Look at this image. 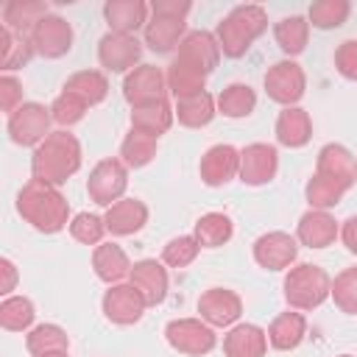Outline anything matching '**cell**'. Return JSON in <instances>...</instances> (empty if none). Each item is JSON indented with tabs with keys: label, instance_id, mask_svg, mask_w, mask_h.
I'll use <instances>...</instances> for the list:
<instances>
[{
	"label": "cell",
	"instance_id": "cell-13",
	"mask_svg": "<svg viewBox=\"0 0 357 357\" xmlns=\"http://www.w3.org/2000/svg\"><path fill=\"white\" fill-rule=\"evenodd\" d=\"M142 56V45L128 33H106L98 42V61L109 73H131Z\"/></svg>",
	"mask_w": 357,
	"mask_h": 357
},
{
	"label": "cell",
	"instance_id": "cell-43",
	"mask_svg": "<svg viewBox=\"0 0 357 357\" xmlns=\"http://www.w3.org/2000/svg\"><path fill=\"white\" fill-rule=\"evenodd\" d=\"M70 234L84 245H98L106 234V220L92 215V212H78L70 220Z\"/></svg>",
	"mask_w": 357,
	"mask_h": 357
},
{
	"label": "cell",
	"instance_id": "cell-27",
	"mask_svg": "<svg viewBox=\"0 0 357 357\" xmlns=\"http://www.w3.org/2000/svg\"><path fill=\"white\" fill-rule=\"evenodd\" d=\"M304 335H307V321L301 312H282L268 326V343L279 351L296 349L304 340Z\"/></svg>",
	"mask_w": 357,
	"mask_h": 357
},
{
	"label": "cell",
	"instance_id": "cell-52",
	"mask_svg": "<svg viewBox=\"0 0 357 357\" xmlns=\"http://www.w3.org/2000/svg\"><path fill=\"white\" fill-rule=\"evenodd\" d=\"M337 357H351V354H337Z\"/></svg>",
	"mask_w": 357,
	"mask_h": 357
},
{
	"label": "cell",
	"instance_id": "cell-46",
	"mask_svg": "<svg viewBox=\"0 0 357 357\" xmlns=\"http://www.w3.org/2000/svg\"><path fill=\"white\" fill-rule=\"evenodd\" d=\"M335 67L343 78L357 81V39H346L335 50Z\"/></svg>",
	"mask_w": 357,
	"mask_h": 357
},
{
	"label": "cell",
	"instance_id": "cell-17",
	"mask_svg": "<svg viewBox=\"0 0 357 357\" xmlns=\"http://www.w3.org/2000/svg\"><path fill=\"white\" fill-rule=\"evenodd\" d=\"M176 56H178L181 61L198 67L204 75H209V73L218 67V61H220V45H218L215 33H209V31H190V33L181 39Z\"/></svg>",
	"mask_w": 357,
	"mask_h": 357
},
{
	"label": "cell",
	"instance_id": "cell-30",
	"mask_svg": "<svg viewBox=\"0 0 357 357\" xmlns=\"http://www.w3.org/2000/svg\"><path fill=\"white\" fill-rule=\"evenodd\" d=\"M173 114H176L178 123L187 126V128H204V126H209L212 117H215V98H212L206 89L198 92V95H190V98H178Z\"/></svg>",
	"mask_w": 357,
	"mask_h": 357
},
{
	"label": "cell",
	"instance_id": "cell-33",
	"mask_svg": "<svg viewBox=\"0 0 357 357\" xmlns=\"http://www.w3.org/2000/svg\"><path fill=\"white\" fill-rule=\"evenodd\" d=\"M173 123V109L165 100H156L151 106H139V109H131V128L142 131V134H151L159 139V134H165Z\"/></svg>",
	"mask_w": 357,
	"mask_h": 357
},
{
	"label": "cell",
	"instance_id": "cell-24",
	"mask_svg": "<svg viewBox=\"0 0 357 357\" xmlns=\"http://www.w3.org/2000/svg\"><path fill=\"white\" fill-rule=\"evenodd\" d=\"M226 357H265L268 351V332L257 324H237L223 337Z\"/></svg>",
	"mask_w": 357,
	"mask_h": 357
},
{
	"label": "cell",
	"instance_id": "cell-29",
	"mask_svg": "<svg viewBox=\"0 0 357 357\" xmlns=\"http://www.w3.org/2000/svg\"><path fill=\"white\" fill-rule=\"evenodd\" d=\"M64 92L78 95L86 106H98L109 95V81L100 70H78L64 81Z\"/></svg>",
	"mask_w": 357,
	"mask_h": 357
},
{
	"label": "cell",
	"instance_id": "cell-47",
	"mask_svg": "<svg viewBox=\"0 0 357 357\" xmlns=\"http://www.w3.org/2000/svg\"><path fill=\"white\" fill-rule=\"evenodd\" d=\"M0 103L6 114H14L22 106V84L8 73L0 78Z\"/></svg>",
	"mask_w": 357,
	"mask_h": 357
},
{
	"label": "cell",
	"instance_id": "cell-50",
	"mask_svg": "<svg viewBox=\"0 0 357 357\" xmlns=\"http://www.w3.org/2000/svg\"><path fill=\"white\" fill-rule=\"evenodd\" d=\"M0 271H3V284H0V293H11L14 284H17V268L11 259H0Z\"/></svg>",
	"mask_w": 357,
	"mask_h": 357
},
{
	"label": "cell",
	"instance_id": "cell-12",
	"mask_svg": "<svg viewBox=\"0 0 357 357\" xmlns=\"http://www.w3.org/2000/svg\"><path fill=\"white\" fill-rule=\"evenodd\" d=\"M148 301L142 298V293L128 282V284H112L106 293H103V315L112 321V324H120V326H128V324H137L145 312Z\"/></svg>",
	"mask_w": 357,
	"mask_h": 357
},
{
	"label": "cell",
	"instance_id": "cell-1",
	"mask_svg": "<svg viewBox=\"0 0 357 357\" xmlns=\"http://www.w3.org/2000/svg\"><path fill=\"white\" fill-rule=\"evenodd\" d=\"M17 212L22 215L25 223H31L42 234H56L67 226L70 218V204L59 192V187L45 184L39 178H31L20 195H17Z\"/></svg>",
	"mask_w": 357,
	"mask_h": 357
},
{
	"label": "cell",
	"instance_id": "cell-16",
	"mask_svg": "<svg viewBox=\"0 0 357 357\" xmlns=\"http://www.w3.org/2000/svg\"><path fill=\"white\" fill-rule=\"evenodd\" d=\"M201 181L206 187H223L226 181H231L240 173V151L231 145H212L204 156H201Z\"/></svg>",
	"mask_w": 357,
	"mask_h": 357
},
{
	"label": "cell",
	"instance_id": "cell-2",
	"mask_svg": "<svg viewBox=\"0 0 357 357\" xmlns=\"http://www.w3.org/2000/svg\"><path fill=\"white\" fill-rule=\"evenodd\" d=\"M81 167V142L70 131H50V137L33 148L31 173L45 184H64Z\"/></svg>",
	"mask_w": 357,
	"mask_h": 357
},
{
	"label": "cell",
	"instance_id": "cell-32",
	"mask_svg": "<svg viewBox=\"0 0 357 357\" xmlns=\"http://www.w3.org/2000/svg\"><path fill=\"white\" fill-rule=\"evenodd\" d=\"M204 84H206V75L198 67L181 61L178 56L170 61V67H167V89L176 95V100L204 92Z\"/></svg>",
	"mask_w": 357,
	"mask_h": 357
},
{
	"label": "cell",
	"instance_id": "cell-35",
	"mask_svg": "<svg viewBox=\"0 0 357 357\" xmlns=\"http://www.w3.org/2000/svg\"><path fill=\"white\" fill-rule=\"evenodd\" d=\"M33 45H31V36L25 33H14L11 28H0V64L6 73L17 70V67H25L33 56Z\"/></svg>",
	"mask_w": 357,
	"mask_h": 357
},
{
	"label": "cell",
	"instance_id": "cell-23",
	"mask_svg": "<svg viewBox=\"0 0 357 357\" xmlns=\"http://www.w3.org/2000/svg\"><path fill=\"white\" fill-rule=\"evenodd\" d=\"M296 237H298V243L307 245V248H326V245H332L335 237H337V223H335V218H332L329 212H324V209H310V212L301 215L298 229H296Z\"/></svg>",
	"mask_w": 357,
	"mask_h": 357
},
{
	"label": "cell",
	"instance_id": "cell-18",
	"mask_svg": "<svg viewBox=\"0 0 357 357\" xmlns=\"http://www.w3.org/2000/svg\"><path fill=\"white\" fill-rule=\"evenodd\" d=\"M315 173H321V176L337 181L343 190H349L357 181V159L351 156L349 148H343L337 142H329L318 151V170Z\"/></svg>",
	"mask_w": 357,
	"mask_h": 357
},
{
	"label": "cell",
	"instance_id": "cell-26",
	"mask_svg": "<svg viewBox=\"0 0 357 357\" xmlns=\"http://www.w3.org/2000/svg\"><path fill=\"white\" fill-rule=\"evenodd\" d=\"M92 268H95L98 279H103L106 284H120L131 273L134 265L117 243H103L92 251Z\"/></svg>",
	"mask_w": 357,
	"mask_h": 357
},
{
	"label": "cell",
	"instance_id": "cell-19",
	"mask_svg": "<svg viewBox=\"0 0 357 357\" xmlns=\"http://www.w3.org/2000/svg\"><path fill=\"white\" fill-rule=\"evenodd\" d=\"M103 220H106V231H112L114 237H128L148 223V206L139 198H120L106 209Z\"/></svg>",
	"mask_w": 357,
	"mask_h": 357
},
{
	"label": "cell",
	"instance_id": "cell-42",
	"mask_svg": "<svg viewBox=\"0 0 357 357\" xmlns=\"http://www.w3.org/2000/svg\"><path fill=\"white\" fill-rule=\"evenodd\" d=\"M335 304L346 312V315H357V268H346L335 276L332 282V293Z\"/></svg>",
	"mask_w": 357,
	"mask_h": 357
},
{
	"label": "cell",
	"instance_id": "cell-48",
	"mask_svg": "<svg viewBox=\"0 0 357 357\" xmlns=\"http://www.w3.org/2000/svg\"><path fill=\"white\" fill-rule=\"evenodd\" d=\"M190 3H178V0H156L153 6H151V11H156V14H170V17H187L190 14Z\"/></svg>",
	"mask_w": 357,
	"mask_h": 357
},
{
	"label": "cell",
	"instance_id": "cell-39",
	"mask_svg": "<svg viewBox=\"0 0 357 357\" xmlns=\"http://www.w3.org/2000/svg\"><path fill=\"white\" fill-rule=\"evenodd\" d=\"M33 304L25 296H8L0 304V326L8 332H25L33 324Z\"/></svg>",
	"mask_w": 357,
	"mask_h": 357
},
{
	"label": "cell",
	"instance_id": "cell-22",
	"mask_svg": "<svg viewBox=\"0 0 357 357\" xmlns=\"http://www.w3.org/2000/svg\"><path fill=\"white\" fill-rule=\"evenodd\" d=\"M187 36V25L181 17H170V14H156L148 20L145 25V45L153 53H170L173 47L181 45V39Z\"/></svg>",
	"mask_w": 357,
	"mask_h": 357
},
{
	"label": "cell",
	"instance_id": "cell-20",
	"mask_svg": "<svg viewBox=\"0 0 357 357\" xmlns=\"http://www.w3.org/2000/svg\"><path fill=\"white\" fill-rule=\"evenodd\" d=\"M128 282L142 293V298L151 307L162 304L165 296H167V271L156 259H139V262H134V268L128 273Z\"/></svg>",
	"mask_w": 357,
	"mask_h": 357
},
{
	"label": "cell",
	"instance_id": "cell-4",
	"mask_svg": "<svg viewBox=\"0 0 357 357\" xmlns=\"http://www.w3.org/2000/svg\"><path fill=\"white\" fill-rule=\"evenodd\" d=\"M332 293V279L326 276L324 268L312 262H301L287 271L284 276V301L293 310H315L326 301Z\"/></svg>",
	"mask_w": 357,
	"mask_h": 357
},
{
	"label": "cell",
	"instance_id": "cell-37",
	"mask_svg": "<svg viewBox=\"0 0 357 357\" xmlns=\"http://www.w3.org/2000/svg\"><path fill=\"white\" fill-rule=\"evenodd\" d=\"M257 106V92L248 84H229L218 95V112L223 117H248Z\"/></svg>",
	"mask_w": 357,
	"mask_h": 357
},
{
	"label": "cell",
	"instance_id": "cell-38",
	"mask_svg": "<svg viewBox=\"0 0 357 357\" xmlns=\"http://www.w3.org/2000/svg\"><path fill=\"white\" fill-rule=\"evenodd\" d=\"M156 156V137L151 134H142L137 128H131L120 145V159L126 167H145L151 159Z\"/></svg>",
	"mask_w": 357,
	"mask_h": 357
},
{
	"label": "cell",
	"instance_id": "cell-11",
	"mask_svg": "<svg viewBox=\"0 0 357 357\" xmlns=\"http://www.w3.org/2000/svg\"><path fill=\"white\" fill-rule=\"evenodd\" d=\"M279 170V153L268 142H251L240 151V181L248 187L268 184Z\"/></svg>",
	"mask_w": 357,
	"mask_h": 357
},
{
	"label": "cell",
	"instance_id": "cell-41",
	"mask_svg": "<svg viewBox=\"0 0 357 357\" xmlns=\"http://www.w3.org/2000/svg\"><path fill=\"white\" fill-rule=\"evenodd\" d=\"M343 187L337 184V181H332V178H326V176H321V173H315L310 181H307V201H310V206L312 209H332V206H337L340 204V198H343Z\"/></svg>",
	"mask_w": 357,
	"mask_h": 357
},
{
	"label": "cell",
	"instance_id": "cell-34",
	"mask_svg": "<svg viewBox=\"0 0 357 357\" xmlns=\"http://www.w3.org/2000/svg\"><path fill=\"white\" fill-rule=\"evenodd\" d=\"M273 39H276V45L282 47V53L298 56V53L307 47V39H310V22H307V17L293 14V17L279 20V22L273 25Z\"/></svg>",
	"mask_w": 357,
	"mask_h": 357
},
{
	"label": "cell",
	"instance_id": "cell-9",
	"mask_svg": "<svg viewBox=\"0 0 357 357\" xmlns=\"http://www.w3.org/2000/svg\"><path fill=\"white\" fill-rule=\"evenodd\" d=\"M165 92H167V75L156 64H139L123 81V98L131 103V109L165 100Z\"/></svg>",
	"mask_w": 357,
	"mask_h": 357
},
{
	"label": "cell",
	"instance_id": "cell-36",
	"mask_svg": "<svg viewBox=\"0 0 357 357\" xmlns=\"http://www.w3.org/2000/svg\"><path fill=\"white\" fill-rule=\"evenodd\" d=\"M25 346H28V351H31L33 357H42V354H53V351H67L70 337H67V332H64L61 326H56V324H39V326H33V329L28 332Z\"/></svg>",
	"mask_w": 357,
	"mask_h": 357
},
{
	"label": "cell",
	"instance_id": "cell-51",
	"mask_svg": "<svg viewBox=\"0 0 357 357\" xmlns=\"http://www.w3.org/2000/svg\"><path fill=\"white\" fill-rule=\"evenodd\" d=\"M42 357H70L67 351H53V354H42Z\"/></svg>",
	"mask_w": 357,
	"mask_h": 357
},
{
	"label": "cell",
	"instance_id": "cell-7",
	"mask_svg": "<svg viewBox=\"0 0 357 357\" xmlns=\"http://www.w3.org/2000/svg\"><path fill=\"white\" fill-rule=\"evenodd\" d=\"M50 109L42 103H22L14 114H8V137L22 148L42 145L50 137Z\"/></svg>",
	"mask_w": 357,
	"mask_h": 357
},
{
	"label": "cell",
	"instance_id": "cell-49",
	"mask_svg": "<svg viewBox=\"0 0 357 357\" xmlns=\"http://www.w3.org/2000/svg\"><path fill=\"white\" fill-rule=\"evenodd\" d=\"M340 237H343L346 248H349L351 254H357V215H351V218L343 223V229H340Z\"/></svg>",
	"mask_w": 357,
	"mask_h": 357
},
{
	"label": "cell",
	"instance_id": "cell-45",
	"mask_svg": "<svg viewBox=\"0 0 357 357\" xmlns=\"http://www.w3.org/2000/svg\"><path fill=\"white\" fill-rule=\"evenodd\" d=\"M201 251V243L192 237V234H181V237H173L165 251H162V259L170 265V268H187Z\"/></svg>",
	"mask_w": 357,
	"mask_h": 357
},
{
	"label": "cell",
	"instance_id": "cell-10",
	"mask_svg": "<svg viewBox=\"0 0 357 357\" xmlns=\"http://www.w3.org/2000/svg\"><path fill=\"white\" fill-rule=\"evenodd\" d=\"M31 45L45 59H61L73 47V28H70V22L64 17L47 14L31 31Z\"/></svg>",
	"mask_w": 357,
	"mask_h": 357
},
{
	"label": "cell",
	"instance_id": "cell-31",
	"mask_svg": "<svg viewBox=\"0 0 357 357\" xmlns=\"http://www.w3.org/2000/svg\"><path fill=\"white\" fill-rule=\"evenodd\" d=\"M231 234H234V223L223 212L201 215L198 223H195V231H192V237L201 243V248H220L231 240Z\"/></svg>",
	"mask_w": 357,
	"mask_h": 357
},
{
	"label": "cell",
	"instance_id": "cell-44",
	"mask_svg": "<svg viewBox=\"0 0 357 357\" xmlns=\"http://www.w3.org/2000/svg\"><path fill=\"white\" fill-rule=\"evenodd\" d=\"M84 112H86V103L78 98V95H73V92H64L61 89V95L50 103V117H53V123H59V126H75L78 120H84Z\"/></svg>",
	"mask_w": 357,
	"mask_h": 357
},
{
	"label": "cell",
	"instance_id": "cell-25",
	"mask_svg": "<svg viewBox=\"0 0 357 357\" xmlns=\"http://www.w3.org/2000/svg\"><path fill=\"white\" fill-rule=\"evenodd\" d=\"M312 137V120L304 109L287 106L276 117V139L284 148H304Z\"/></svg>",
	"mask_w": 357,
	"mask_h": 357
},
{
	"label": "cell",
	"instance_id": "cell-6",
	"mask_svg": "<svg viewBox=\"0 0 357 357\" xmlns=\"http://www.w3.org/2000/svg\"><path fill=\"white\" fill-rule=\"evenodd\" d=\"M165 337L170 343V349H176L178 354H187V357H201V354H209L218 343L215 332L209 324L198 321V318H176L165 326Z\"/></svg>",
	"mask_w": 357,
	"mask_h": 357
},
{
	"label": "cell",
	"instance_id": "cell-21",
	"mask_svg": "<svg viewBox=\"0 0 357 357\" xmlns=\"http://www.w3.org/2000/svg\"><path fill=\"white\" fill-rule=\"evenodd\" d=\"M148 11L151 6L142 0H109L103 6V17L112 33H134L137 28L148 25Z\"/></svg>",
	"mask_w": 357,
	"mask_h": 357
},
{
	"label": "cell",
	"instance_id": "cell-3",
	"mask_svg": "<svg viewBox=\"0 0 357 357\" xmlns=\"http://www.w3.org/2000/svg\"><path fill=\"white\" fill-rule=\"evenodd\" d=\"M268 28V14L262 6H234L218 25V45H220V53L229 56V59H240L245 56V50L251 47V42L257 36H262Z\"/></svg>",
	"mask_w": 357,
	"mask_h": 357
},
{
	"label": "cell",
	"instance_id": "cell-15",
	"mask_svg": "<svg viewBox=\"0 0 357 357\" xmlns=\"http://www.w3.org/2000/svg\"><path fill=\"white\" fill-rule=\"evenodd\" d=\"M198 312L209 326H231L243 312V301L234 290L209 287L198 298Z\"/></svg>",
	"mask_w": 357,
	"mask_h": 357
},
{
	"label": "cell",
	"instance_id": "cell-8",
	"mask_svg": "<svg viewBox=\"0 0 357 357\" xmlns=\"http://www.w3.org/2000/svg\"><path fill=\"white\" fill-rule=\"evenodd\" d=\"M304 89H307V75H304V70L296 61L284 59V61H276V64L268 67V73H265V92H268V98L273 103H282L284 109L296 106L301 100Z\"/></svg>",
	"mask_w": 357,
	"mask_h": 357
},
{
	"label": "cell",
	"instance_id": "cell-40",
	"mask_svg": "<svg viewBox=\"0 0 357 357\" xmlns=\"http://www.w3.org/2000/svg\"><path fill=\"white\" fill-rule=\"evenodd\" d=\"M349 0H318L310 6V14H307V22H312L315 28L321 31H329V28H340L346 20H349Z\"/></svg>",
	"mask_w": 357,
	"mask_h": 357
},
{
	"label": "cell",
	"instance_id": "cell-5",
	"mask_svg": "<svg viewBox=\"0 0 357 357\" xmlns=\"http://www.w3.org/2000/svg\"><path fill=\"white\" fill-rule=\"evenodd\" d=\"M126 187H128V167L123 165V159H100L86 178V192L98 206L117 204Z\"/></svg>",
	"mask_w": 357,
	"mask_h": 357
},
{
	"label": "cell",
	"instance_id": "cell-28",
	"mask_svg": "<svg viewBox=\"0 0 357 357\" xmlns=\"http://www.w3.org/2000/svg\"><path fill=\"white\" fill-rule=\"evenodd\" d=\"M42 17H47V3H39V0H11L3 8V25L25 36H31V31Z\"/></svg>",
	"mask_w": 357,
	"mask_h": 357
},
{
	"label": "cell",
	"instance_id": "cell-14",
	"mask_svg": "<svg viewBox=\"0 0 357 357\" xmlns=\"http://www.w3.org/2000/svg\"><path fill=\"white\" fill-rule=\"evenodd\" d=\"M298 245L287 231H268L254 243V259L265 271H284L296 262Z\"/></svg>",
	"mask_w": 357,
	"mask_h": 357
}]
</instances>
